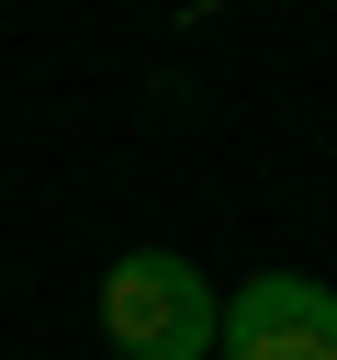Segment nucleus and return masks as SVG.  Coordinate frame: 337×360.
Listing matches in <instances>:
<instances>
[{
  "mask_svg": "<svg viewBox=\"0 0 337 360\" xmlns=\"http://www.w3.org/2000/svg\"><path fill=\"white\" fill-rule=\"evenodd\" d=\"M101 338H112V360H213L225 292L180 248H124L101 270Z\"/></svg>",
  "mask_w": 337,
  "mask_h": 360,
  "instance_id": "f257e3e1",
  "label": "nucleus"
},
{
  "mask_svg": "<svg viewBox=\"0 0 337 360\" xmlns=\"http://www.w3.org/2000/svg\"><path fill=\"white\" fill-rule=\"evenodd\" d=\"M213 360H337V292L315 270H258L247 292H225Z\"/></svg>",
  "mask_w": 337,
  "mask_h": 360,
  "instance_id": "f03ea898",
  "label": "nucleus"
}]
</instances>
